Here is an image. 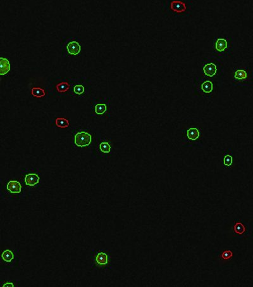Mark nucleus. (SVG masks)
Wrapping results in <instances>:
<instances>
[{
  "label": "nucleus",
  "mask_w": 253,
  "mask_h": 287,
  "mask_svg": "<svg viewBox=\"0 0 253 287\" xmlns=\"http://www.w3.org/2000/svg\"><path fill=\"white\" fill-rule=\"evenodd\" d=\"M7 190L12 194L20 193L22 189V187L20 183L17 181H10L7 185Z\"/></svg>",
  "instance_id": "obj_3"
},
{
  "label": "nucleus",
  "mask_w": 253,
  "mask_h": 287,
  "mask_svg": "<svg viewBox=\"0 0 253 287\" xmlns=\"http://www.w3.org/2000/svg\"><path fill=\"white\" fill-rule=\"evenodd\" d=\"M56 88L59 93H65L69 90L70 85L67 82H62L56 85Z\"/></svg>",
  "instance_id": "obj_15"
},
{
  "label": "nucleus",
  "mask_w": 253,
  "mask_h": 287,
  "mask_svg": "<svg viewBox=\"0 0 253 287\" xmlns=\"http://www.w3.org/2000/svg\"><path fill=\"white\" fill-rule=\"evenodd\" d=\"M0 67H1V75L4 76L10 70V64L8 59L1 57L0 59Z\"/></svg>",
  "instance_id": "obj_7"
},
{
  "label": "nucleus",
  "mask_w": 253,
  "mask_h": 287,
  "mask_svg": "<svg viewBox=\"0 0 253 287\" xmlns=\"http://www.w3.org/2000/svg\"><path fill=\"white\" fill-rule=\"evenodd\" d=\"M227 48V41L226 40L223 38H220L217 40L215 43V48L218 51L222 52L224 51Z\"/></svg>",
  "instance_id": "obj_10"
},
{
  "label": "nucleus",
  "mask_w": 253,
  "mask_h": 287,
  "mask_svg": "<svg viewBox=\"0 0 253 287\" xmlns=\"http://www.w3.org/2000/svg\"><path fill=\"white\" fill-rule=\"evenodd\" d=\"M93 266L92 269H106L110 265V254L104 250H93L92 253Z\"/></svg>",
  "instance_id": "obj_1"
},
{
  "label": "nucleus",
  "mask_w": 253,
  "mask_h": 287,
  "mask_svg": "<svg viewBox=\"0 0 253 287\" xmlns=\"http://www.w3.org/2000/svg\"><path fill=\"white\" fill-rule=\"evenodd\" d=\"M39 176L36 174L30 173L26 175L24 178V181L26 185L29 186H34L39 183Z\"/></svg>",
  "instance_id": "obj_5"
},
{
  "label": "nucleus",
  "mask_w": 253,
  "mask_h": 287,
  "mask_svg": "<svg viewBox=\"0 0 253 287\" xmlns=\"http://www.w3.org/2000/svg\"><path fill=\"white\" fill-rule=\"evenodd\" d=\"M233 229L237 234L239 235H242L246 231L245 226L241 222H237L233 227Z\"/></svg>",
  "instance_id": "obj_19"
},
{
  "label": "nucleus",
  "mask_w": 253,
  "mask_h": 287,
  "mask_svg": "<svg viewBox=\"0 0 253 287\" xmlns=\"http://www.w3.org/2000/svg\"><path fill=\"white\" fill-rule=\"evenodd\" d=\"M107 110L106 105L103 103L97 104L95 106V112L98 115H102L106 112Z\"/></svg>",
  "instance_id": "obj_18"
},
{
  "label": "nucleus",
  "mask_w": 253,
  "mask_h": 287,
  "mask_svg": "<svg viewBox=\"0 0 253 287\" xmlns=\"http://www.w3.org/2000/svg\"><path fill=\"white\" fill-rule=\"evenodd\" d=\"M213 83L210 81H206L204 82L201 85L202 90L206 93H210L213 91Z\"/></svg>",
  "instance_id": "obj_14"
},
{
  "label": "nucleus",
  "mask_w": 253,
  "mask_h": 287,
  "mask_svg": "<svg viewBox=\"0 0 253 287\" xmlns=\"http://www.w3.org/2000/svg\"><path fill=\"white\" fill-rule=\"evenodd\" d=\"M1 286H14L15 285H13L12 282H6V283H4V285H1Z\"/></svg>",
  "instance_id": "obj_23"
},
{
  "label": "nucleus",
  "mask_w": 253,
  "mask_h": 287,
  "mask_svg": "<svg viewBox=\"0 0 253 287\" xmlns=\"http://www.w3.org/2000/svg\"><path fill=\"white\" fill-rule=\"evenodd\" d=\"M85 91V88H84V87L82 86V85H80V84H78V85H75L74 87V93L77 95H82V93H84V92Z\"/></svg>",
  "instance_id": "obj_20"
},
{
  "label": "nucleus",
  "mask_w": 253,
  "mask_h": 287,
  "mask_svg": "<svg viewBox=\"0 0 253 287\" xmlns=\"http://www.w3.org/2000/svg\"><path fill=\"white\" fill-rule=\"evenodd\" d=\"M67 49L70 55H77L80 52L81 47L77 41H72L69 43L67 46Z\"/></svg>",
  "instance_id": "obj_6"
},
{
  "label": "nucleus",
  "mask_w": 253,
  "mask_h": 287,
  "mask_svg": "<svg viewBox=\"0 0 253 287\" xmlns=\"http://www.w3.org/2000/svg\"><path fill=\"white\" fill-rule=\"evenodd\" d=\"M99 150L104 153H108L111 152V145L108 142H102L99 144Z\"/></svg>",
  "instance_id": "obj_16"
},
{
  "label": "nucleus",
  "mask_w": 253,
  "mask_h": 287,
  "mask_svg": "<svg viewBox=\"0 0 253 287\" xmlns=\"http://www.w3.org/2000/svg\"><path fill=\"white\" fill-rule=\"evenodd\" d=\"M187 136L189 139L191 140H196L197 139L199 136H200V133L197 128H190L187 130Z\"/></svg>",
  "instance_id": "obj_11"
},
{
  "label": "nucleus",
  "mask_w": 253,
  "mask_h": 287,
  "mask_svg": "<svg viewBox=\"0 0 253 287\" xmlns=\"http://www.w3.org/2000/svg\"><path fill=\"white\" fill-rule=\"evenodd\" d=\"M232 160L233 159L231 155H227L224 157V159H223V163H224V165H226V166L230 167L232 164Z\"/></svg>",
  "instance_id": "obj_21"
},
{
  "label": "nucleus",
  "mask_w": 253,
  "mask_h": 287,
  "mask_svg": "<svg viewBox=\"0 0 253 287\" xmlns=\"http://www.w3.org/2000/svg\"><path fill=\"white\" fill-rule=\"evenodd\" d=\"M31 94L33 96L36 97V98H42L46 95L45 91L42 88L38 87H32L31 90Z\"/></svg>",
  "instance_id": "obj_13"
},
{
  "label": "nucleus",
  "mask_w": 253,
  "mask_h": 287,
  "mask_svg": "<svg viewBox=\"0 0 253 287\" xmlns=\"http://www.w3.org/2000/svg\"><path fill=\"white\" fill-rule=\"evenodd\" d=\"M92 142V136L85 131L77 133L74 137V143L78 147H86Z\"/></svg>",
  "instance_id": "obj_2"
},
{
  "label": "nucleus",
  "mask_w": 253,
  "mask_h": 287,
  "mask_svg": "<svg viewBox=\"0 0 253 287\" xmlns=\"http://www.w3.org/2000/svg\"><path fill=\"white\" fill-rule=\"evenodd\" d=\"M1 259L4 262V263L10 264L15 259L14 253L10 250H5L2 253Z\"/></svg>",
  "instance_id": "obj_9"
},
{
  "label": "nucleus",
  "mask_w": 253,
  "mask_h": 287,
  "mask_svg": "<svg viewBox=\"0 0 253 287\" xmlns=\"http://www.w3.org/2000/svg\"><path fill=\"white\" fill-rule=\"evenodd\" d=\"M247 77V74L246 71L244 70H237L235 72L234 77L236 79L244 80L246 79Z\"/></svg>",
  "instance_id": "obj_17"
},
{
  "label": "nucleus",
  "mask_w": 253,
  "mask_h": 287,
  "mask_svg": "<svg viewBox=\"0 0 253 287\" xmlns=\"http://www.w3.org/2000/svg\"><path fill=\"white\" fill-rule=\"evenodd\" d=\"M170 9L175 12L181 13L186 12L187 6L186 3L181 1H173L170 3Z\"/></svg>",
  "instance_id": "obj_4"
},
{
  "label": "nucleus",
  "mask_w": 253,
  "mask_h": 287,
  "mask_svg": "<svg viewBox=\"0 0 253 287\" xmlns=\"http://www.w3.org/2000/svg\"><path fill=\"white\" fill-rule=\"evenodd\" d=\"M55 124L58 128H67L69 126V120L62 117H58L55 120Z\"/></svg>",
  "instance_id": "obj_12"
},
{
  "label": "nucleus",
  "mask_w": 253,
  "mask_h": 287,
  "mask_svg": "<svg viewBox=\"0 0 253 287\" xmlns=\"http://www.w3.org/2000/svg\"><path fill=\"white\" fill-rule=\"evenodd\" d=\"M217 70V68L216 65H215L213 63L208 64L203 67L204 73L209 77H213L216 74Z\"/></svg>",
  "instance_id": "obj_8"
},
{
  "label": "nucleus",
  "mask_w": 253,
  "mask_h": 287,
  "mask_svg": "<svg viewBox=\"0 0 253 287\" xmlns=\"http://www.w3.org/2000/svg\"><path fill=\"white\" fill-rule=\"evenodd\" d=\"M232 256H233V253L230 250H226L225 252H223L221 255L222 258L225 260H227L232 258Z\"/></svg>",
  "instance_id": "obj_22"
}]
</instances>
